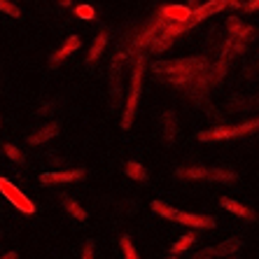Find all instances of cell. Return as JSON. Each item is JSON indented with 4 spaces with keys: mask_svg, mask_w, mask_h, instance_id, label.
Instances as JSON below:
<instances>
[{
    "mask_svg": "<svg viewBox=\"0 0 259 259\" xmlns=\"http://www.w3.org/2000/svg\"><path fill=\"white\" fill-rule=\"evenodd\" d=\"M208 68V61L203 56H189V59H170V61H152V72H157L161 79L175 87L192 84L196 75Z\"/></svg>",
    "mask_w": 259,
    "mask_h": 259,
    "instance_id": "cell-1",
    "label": "cell"
},
{
    "mask_svg": "<svg viewBox=\"0 0 259 259\" xmlns=\"http://www.w3.org/2000/svg\"><path fill=\"white\" fill-rule=\"evenodd\" d=\"M145 68H147V56H145V54H138L136 59H133L131 79H128L126 98H124V110H121V131H128V128L133 126V119H136V112H138L140 96H143Z\"/></svg>",
    "mask_w": 259,
    "mask_h": 259,
    "instance_id": "cell-2",
    "label": "cell"
},
{
    "mask_svg": "<svg viewBox=\"0 0 259 259\" xmlns=\"http://www.w3.org/2000/svg\"><path fill=\"white\" fill-rule=\"evenodd\" d=\"M259 131V117L247 119L243 124H234V126H215L205 128V131L196 133L199 143H217V140H231V138H243V136H252Z\"/></svg>",
    "mask_w": 259,
    "mask_h": 259,
    "instance_id": "cell-3",
    "label": "cell"
},
{
    "mask_svg": "<svg viewBox=\"0 0 259 259\" xmlns=\"http://www.w3.org/2000/svg\"><path fill=\"white\" fill-rule=\"evenodd\" d=\"M124 63H126V54L117 52L110 61V82H108V94H110V110H117L124 98Z\"/></svg>",
    "mask_w": 259,
    "mask_h": 259,
    "instance_id": "cell-4",
    "label": "cell"
},
{
    "mask_svg": "<svg viewBox=\"0 0 259 259\" xmlns=\"http://www.w3.org/2000/svg\"><path fill=\"white\" fill-rule=\"evenodd\" d=\"M0 194H3V199H7L14 205L21 215H35L37 212V205L21 192V187H17L12 180H7L3 175H0Z\"/></svg>",
    "mask_w": 259,
    "mask_h": 259,
    "instance_id": "cell-5",
    "label": "cell"
},
{
    "mask_svg": "<svg viewBox=\"0 0 259 259\" xmlns=\"http://www.w3.org/2000/svg\"><path fill=\"white\" fill-rule=\"evenodd\" d=\"M243 0H205V3H201V5L192 7V14H189L187 19V26L189 28H194L196 24H201V21H205V19L215 17V14H220L222 10H227V7H241Z\"/></svg>",
    "mask_w": 259,
    "mask_h": 259,
    "instance_id": "cell-6",
    "label": "cell"
},
{
    "mask_svg": "<svg viewBox=\"0 0 259 259\" xmlns=\"http://www.w3.org/2000/svg\"><path fill=\"white\" fill-rule=\"evenodd\" d=\"M87 178L84 168H56V170H45L40 173V185L45 187H56V185H72Z\"/></svg>",
    "mask_w": 259,
    "mask_h": 259,
    "instance_id": "cell-7",
    "label": "cell"
},
{
    "mask_svg": "<svg viewBox=\"0 0 259 259\" xmlns=\"http://www.w3.org/2000/svg\"><path fill=\"white\" fill-rule=\"evenodd\" d=\"M170 222L175 224H182L187 229H215L217 227V220L212 215H199V212H185V210H178L175 208Z\"/></svg>",
    "mask_w": 259,
    "mask_h": 259,
    "instance_id": "cell-8",
    "label": "cell"
},
{
    "mask_svg": "<svg viewBox=\"0 0 259 259\" xmlns=\"http://www.w3.org/2000/svg\"><path fill=\"white\" fill-rule=\"evenodd\" d=\"M227 35L236 37V40H243V42H250L257 35V28L254 26H247L245 21H241L238 17H229L227 19Z\"/></svg>",
    "mask_w": 259,
    "mask_h": 259,
    "instance_id": "cell-9",
    "label": "cell"
},
{
    "mask_svg": "<svg viewBox=\"0 0 259 259\" xmlns=\"http://www.w3.org/2000/svg\"><path fill=\"white\" fill-rule=\"evenodd\" d=\"M82 47V37L79 35H68L66 40H63V45H61L59 49H56L54 54L49 56V66L52 68H56L59 63H63V61L68 59V56H72L77 49Z\"/></svg>",
    "mask_w": 259,
    "mask_h": 259,
    "instance_id": "cell-10",
    "label": "cell"
},
{
    "mask_svg": "<svg viewBox=\"0 0 259 259\" xmlns=\"http://www.w3.org/2000/svg\"><path fill=\"white\" fill-rule=\"evenodd\" d=\"M189 14H192V7L187 3H173V5H163L159 10V17L166 19V21H173V24H182L187 21Z\"/></svg>",
    "mask_w": 259,
    "mask_h": 259,
    "instance_id": "cell-11",
    "label": "cell"
},
{
    "mask_svg": "<svg viewBox=\"0 0 259 259\" xmlns=\"http://www.w3.org/2000/svg\"><path fill=\"white\" fill-rule=\"evenodd\" d=\"M220 208H224L227 212H231V215H236V217H241V220H247V222H254V220H257V212H254L252 208H247L241 201L229 199V196H222V199H220Z\"/></svg>",
    "mask_w": 259,
    "mask_h": 259,
    "instance_id": "cell-12",
    "label": "cell"
},
{
    "mask_svg": "<svg viewBox=\"0 0 259 259\" xmlns=\"http://www.w3.org/2000/svg\"><path fill=\"white\" fill-rule=\"evenodd\" d=\"M59 131H61L59 121H49V124H45V126L35 128V131L30 133V136H28V145H30V147H37V145L49 143L52 138H56V136H59Z\"/></svg>",
    "mask_w": 259,
    "mask_h": 259,
    "instance_id": "cell-13",
    "label": "cell"
},
{
    "mask_svg": "<svg viewBox=\"0 0 259 259\" xmlns=\"http://www.w3.org/2000/svg\"><path fill=\"white\" fill-rule=\"evenodd\" d=\"M175 138H178V117L173 110H166L161 115V140L170 145L175 143Z\"/></svg>",
    "mask_w": 259,
    "mask_h": 259,
    "instance_id": "cell-14",
    "label": "cell"
},
{
    "mask_svg": "<svg viewBox=\"0 0 259 259\" xmlns=\"http://www.w3.org/2000/svg\"><path fill=\"white\" fill-rule=\"evenodd\" d=\"M108 37H110L108 30H101V33L94 37V42H91V47H89V54H87V66H94L103 56V52L108 47Z\"/></svg>",
    "mask_w": 259,
    "mask_h": 259,
    "instance_id": "cell-15",
    "label": "cell"
},
{
    "mask_svg": "<svg viewBox=\"0 0 259 259\" xmlns=\"http://www.w3.org/2000/svg\"><path fill=\"white\" fill-rule=\"evenodd\" d=\"M178 180H208V166H182L175 168Z\"/></svg>",
    "mask_w": 259,
    "mask_h": 259,
    "instance_id": "cell-16",
    "label": "cell"
},
{
    "mask_svg": "<svg viewBox=\"0 0 259 259\" xmlns=\"http://www.w3.org/2000/svg\"><path fill=\"white\" fill-rule=\"evenodd\" d=\"M61 205H63V210L72 217V220H77V222H87V210L79 205L77 199H72V196H61Z\"/></svg>",
    "mask_w": 259,
    "mask_h": 259,
    "instance_id": "cell-17",
    "label": "cell"
},
{
    "mask_svg": "<svg viewBox=\"0 0 259 259\" xmlns=\"http://www.w3.org/2000/svg\"><path fill=\"white\" fill-rule=\"evenodd\" d=\"M208 180L220 182V185H236L238 182V173L231 168H208Z\"/></svg>",
    "mask_w": 259,
    "mask_h": 259,
    "instance_id": "cell-18",
    "label": "cell"
},
{
    "mask_svg": "<svg viewBox=\"0 0 259 259\" xmlns=\"http://www.w3.org/2000/svg\"><path fill=\"white\" fill-rule=\"evenodd\" d=\"M241 247H243V241L241 238H227V241L222 243H217L215 245V257H234L236 252H241Z\"/></svg>",
    "mask_w": 259,
    "mask_h": 259,
    "instance_id": "cell-19",
    "label": "cell"
},
{
    "mask_svg": "<svg viewBox=\"0 0 259 259\" xmlns=\"http://www.w3.org/2000/svg\"><path fill=\"white\" fill-rule=\"evenodd\" d=\"M124 173H126V178H131L133 182H145L147 178H150V175H147V168L138 161H126L124 163Z\"/></svg>",
    "mask_w": 259,
    "mask_h": 259,
    "instance_id": "cell-20",
    "label": "cell"
},
{
    "mask_svg": "<svg viewBox=\"0 0 259 259\" xmlns=\"http://www.w3.org/2000/svg\"><path fill=\"white\" fill-rule=\"evenodd\" d=\"M196 241H199V238H196V234H192V231H189V234L180 236V238H178V241L170 245V252H173V254L187 252L189 247H194V243H196Z\"/></svg>",
    "mask_w": 259,
    "mask_h": 259,
    "instance_id": "cell-21",
    "label": "cell"
},
{
    "mask_svg": "<svg viewBox=\"0 0 259 259\" xmlns=\"http://www.w3.org/2000/svg\"><path fill=\"white\" fill-rule=\"evenodd\" d=\"M3 152H5V157L10 159V161H14L17 166H24L26 163V154L19 150L14 143H3Z\"/></svg>",
    "mask_w": 259,
    "mask_h": 259,
    "instance_id": "cell-22",
    "label": "cell"
},
{
    "mask_svg": "<svg viewBox=\"0 0 259 259\" xmlns=\"http://www.w3.org/2000/svg\"><path fill=\"white\" fill-rule=\"evenodd\" d=\"M75 17L82 21H96V7L91 3H77L75 5Z\"/></svg>",
    "mask_w": 259,
    "mask_h": 259,
    "instance_id": "cell-23",
    "label": "cell"
},
{
    "mask_svg": "<svg viewBox=\"0 0 259 259\" xmlns=\"http://www.w3.org/2000/svg\"><path fill=\"white\" fill-rule=\"evenodd\" d=\"M150 205H152V212H154V215H159V217H163V220H170V217H173V212H175L173 205L163 203V201H159V199H154Z\"/></svg>",
    "mask_w": 259,
    "mask_h": 259,
    "instance_id": "cell-24",
    "label": "cell"
},
{
    "mask_svg": "<svg viewBox=\"0 0 259 259\" xmlns=\"http://www.w3.org/2000/svg\"><path fill=\"white\" fill-rule=\"evenodd\" d=\"M119 247H121V254H124V259H140L138 257V250L133 247V241H131V236H121L119 238Z\"/></svg>",
    "mask_w": 259,
    "mask_h": 259,
    "instance_id": "cell-25",
    "label": "cell"
},
{
    "mask_svg": "<svg viewBox=\"0 0 259 259\" xmlns=\"http://www.w3.org/2000/svg\"><path fill=\"white\" fill-rule=\"evenodd\" d=\"M0 12L7 14V17H12V19H19L21 17V7H19L14 0H0Z\"/></svg>",
    "mask_w": 259,
    "mask_h": 259,
    "instance_id": "cell-26",
    "label": "cell"
},
{
    "mask_svg": "<svg viewBox=\"0 0 259 259\" xmlns=\"http://www.w3.org/2000/svg\"><path fill=\"white\" fill-rule=\"evenodd\" d=\"M56 108H59V103H56V101H45V103H40V105H37V117H49Z\"/></svg>",
    "mask_w": 259,
    "mask_h": 259,
    "instance_id": "cell-27",
    "label": "cell"
},
{
    "mask_svg": "<svg viewBox=\"0 0 259 259\" xmlns=\"http://www.w3.org/2000/svg\"><path fill=\"white\" fill-rule=\"evenodd\" d=\"M192 259H217L215 257V245L212 247H201L199 252H194Z\"/></svg>",
    "mask_w": 259,
    "mask_h": 259,
    "instance_id": "cell-28",
    "label": "cell"
},
{
    "mask_svg": "<svg viewBox=\"0 0 259 259\" xmlns=\"http://www.w3.org/2000/svg\"><path fill=\"white\" fill-rule=\"evenodd\" d=\"M79 259H96V245H94V241L84 243V247H82V257Z\"/></svg>",
    "mask_w": 259,
    "mask_h": 259,
    "instance_id": "cell-29",
    "label": "cell"
},
{
    "mask_svg": "<svg viewBox=\"0 0 259 259\" xmlns=\"http://www.w3.org/2000/svg\"><path fill=\"white\" fill-rule=\"evenodd\" d=\"M238 10H243V12H247V14L257 12V10H259V0H243Z\"/></svg>",
    "mask_w": 259,
    "mask_h": 259,
    "instance_id": "cell-30",
    "label": "cell"
},
{
    "mask_svg": "<svg viewBox=\"0 0 259 259\" xmlns=\"http://www.w3.org/2000/svg\"><path fill=\"white\" fill-rule=\"evenodd\" d=\"M0 259H19V252H14V250H10V252H5Z\"/></svg>",
    "mask_w": 259,
    "mask_h": 259,
    "instance_id": "cell-31",
    "label": "cell"
},
{
    "mask_svg": "<svg viewBox=\"0 0 259 259\" xmlns=\"http://www.w3.org/2000/svg\"><path fill=\"white\" fill-rule=\"evenodd\" d=\"M59 5H61V7H70L72 0H59Z\"/></svg>",
    "mask_w": 259,
    "mask_h": 259,
    "instance_id": "cell-32",
    "label": "cell"
},
{
    "mask_svg": "<svg viewBox=\"0 0 259 259\" xmlns=\"http://www.w3.org/2000/svg\"><path fill=\"white\" fill-rule=\"evenodd\" d=\"M196 3H199V0H187V5H189V7H194Z\"/></svg>",
    "mask_w": 259,
    "mask_h": 259,
    "instance_id": "cell-33",
    "label": "cell"
},
{
    "mask_svg": "<svg viewBox=\"0 0 259 259\" xmlns=\"http://www.w3.org/2000/svg\"><path fill=\"white\" fill-rule=\"evenodd\" d=\"M166 259H180V257H178V254H173V252H170V254H168V257H166Z\"/></svg>",
    "mask_w": 259,
    "mask_h": 259,
    "instance_id": "cell-34",
    "label": "cell"
},
{
    "mask_svg": "<svg viewBox=\"0 0 259 259\" xmlns=\"http://www.w3.org/2000/svg\"><path fill=\"white\" fill-rule=\"evenodd\" d=\"M0 241H3V231H0Z\"/></svg>",
    "mask_w": 259,
    "mask_h": 259,
    "instance_id": "cell-35",
    "label": "cell"
},
{
    "mask_svg": "<svg viewBox=\"0 0 259 259\" xmlns=\"http://www.w3.org/2000/svg\"><path fill=\"white\" fill-rule=\"evenodd\" d=\"M0 126H3V119H0Z\"/></svg>",
    "mask_w": 259,
    "mask_h": 259,
    "instance_id": "cell-36",
    "label": "cell"
},
{
    "mask_svg": "<svg viewBox=\"0 0 259 259\" xmlns=\"http://www.w3.org/2000/svg\"><path fill=\"white\" fill-rule=\"evenodd\" d=\"M227 259H234V257H227Z\"/></svg>",
    "mask_w": 259,
    "mask_h": 259,
    "instance_id": "cell-37",
    "label": "cell"
}]
</instances>
